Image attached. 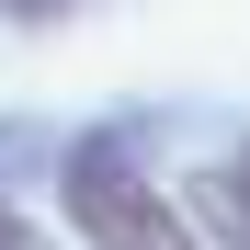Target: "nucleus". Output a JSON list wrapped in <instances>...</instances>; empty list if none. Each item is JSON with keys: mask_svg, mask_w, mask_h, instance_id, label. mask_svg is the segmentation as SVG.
<instances>
[{"mask_svg": "<svg viewBox=\"0 0 250 250\" xmlns=\"http://www.w3.org/2000/svg\"><path fill=\"white\" fill-rule=\"evenodd\" d=\"M0 250H46V239H34V228L12 216V205H0Z\"/></svg>", "mask_w": 250, "mask_h": 250, "instance_id": "nucleus-4", "label": "nucleus"}, {"mask_svg": "<svg viewBox=\"0 0 250 250\" xmlns=\"http://www.w3.org/2000/svg\"><path fill=\"white\" fill-rule=\"evenodd\" d=\"M12 23H57V12H80V0H0Z\"/></svg>", "mask_w": 250, "mask_h": 250, "instance_id": "nucleus-3", "label": "nucleus"}, {"mask_svg": "<svg viewBox=\"0 0 250 250\" xmlns=\"http://www.w3.org/2000/svg\"><path fill=\"white\" fill-rule=\"evenodd\" d=\"M68 228L91 239V250H205L182 228V205L159 193L125 148H80L68 159Z\"/></svg>", "mask_w": 250, "mask_h": 250, "instance_id": "nucleus-1", "label": "nucleus"}, {"mask_svg": "<svg viewBox=\"0 0 250 250\" xmlns=\"http://www.w3.org/2000/svg\"><path fill=\"white\" fill-rule=\"evenodd\" d=\"M193 216L216 228L228 250H250V148L228 159V171H205V182H193Z\"/></svg>", "mask_w": 250, "mask_h": 250, "instance_id": "nucleus-2", "label": "nucleus"}]
</instances>
